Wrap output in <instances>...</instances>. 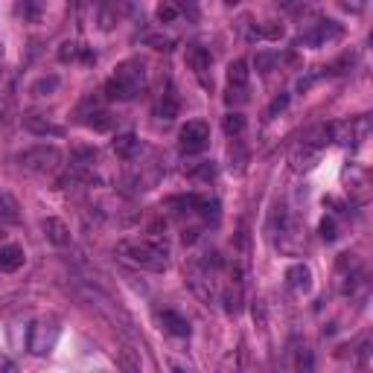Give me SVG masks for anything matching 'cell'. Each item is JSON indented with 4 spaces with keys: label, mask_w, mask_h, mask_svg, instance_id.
I'll return each instance as SVG.
<instances>
[{
    "label": "cell",
    "mask_w": 373,
    "mask_h": 373,
    "mask_svg": "<svg viewBox=\"0 0 373 373\" xmlns=\"http://www.w3.org/2000/svg\"><path fill=\"white\" fill-rule=\"evenodd\" d=\"M172 373H187L184 367H178V365H172Z\"/></svg>",
    "instance_id": "836d02e7"
},
{
    "label": "cell",
    "mask_w": 373,
    "mask_h": 373,
    "mask_svg": "<svg viewBox=\"0 0 373 373\" xmlns=\"http://www.w3.org/2000/svg\"><path fill=\"white\" fill-rule=\"evenodd\" d=\"M187 65L192 67V73H196L204 88H213V79L207 76V73H210V65H213L210 50L201 47V44H187Z\"/></svg>",
    "instance_id": "52a82bcc"
},
{
    "label": "cell",
    "mask_w": 373,
    "mask_h": 373,
    "mask_svg": "<svg viewBox=\"0 0 373 373\" xmlns=\"http://www.w3.org/2000/svg\"><path fill=\"white\" fill-rule=\"evenodd\" d=\"M335 38H341V26L335 21H321V24H315L312 33L301 35V44H309V47H324V44H330Z\"/></svg>",
    "instance_id": "ba28073f"
},
{
    "label": "cell",
    "mask_w": 373,
    "mask_h": 373,
    "mask_svg": "<svg viewBox=\"0 0 373 373\" xmlns=\"http://www.w3.org/2000/svg\"><path fill=\"white\" fill-rule=\"evenodd\" d=\"M178 108H181V102H178V94L175 91H167V94H160L158 99V106H155V117L163 123H169L178 117Z\"/></svg>",
    "instance_id": "9a60e30c"
},
{
    "label": "cell",
    "mask_w": 373,
    "mask_h": 373,
    "mask_svg": "<svg viewBox=\"0 0 373 373\" xmlns=\"http://www.w3.org/2000/svg\"><path fill=\"white\" fill-rule=\"evenodd\" d=\"M274 65V56H257V67L263 70V73H268V67Z\"/></svg>",
    "instance_id": "1f68e13d"
},
{
    "label": "cell",
    "mask_w": 373,
    "mask_h": 373,
    "mask_svg": "<svg viewBox=\"0 0 373 373\" xmlns=\"http://www.w3.org/2000/svg\"><path fill=\"white\" fill-rule=\"evenodd\" d=\"M158 18H160L163 24H169V21H175V18H178V6H172V3H163V6L158 9Z\"/></svg>",
    "instance_id": "f1b7e54d"
},
{
    "label": "cell",
    "mask_w": 373,
    "mask_h": 373,
    "mask_svg": "<svg viewBox=\"0 0 373 373\" xmlns=\"http://www.w3.org/2000/svg\"><path fill=\"white\" fill-rule=\"evenodd\" d=\"M120 367H123V373H140V356L131 347H123L120 350Z\"/></svg>",
    "instance_id": "d6986e66"
},
{
    "label": "cell",
    "mask_w": 373,
    "mask_h": 373,
    "mask_svg": "<svg viewBox=\"0 0 373 373\" xmlns=\"http://www.w3.org/2000/svg\"><path fill=\"white\" fill-rule=\"evenodd\" d=\"M321 236H324L326 242H333L335 236H338V233H335V222H333V219H324V222H321Z\"/></svg>",
    "instance_id": "f546056e"
},
{
    "label": "cell",
    "mask_w": 373,
    "mask_h": 373,
    "mask_svg": "<svg viewBox=\"0 0 373 373\" xmlns=\"http://www.w3.org/2000/svg\"><path fill=\"white\" fill-rule=\"evenodd\" d=\"M190 178H196V181H213L216 178V163L213 160H201L199 167L190 169Z\"/></svg>",
    "instance_id": "ffe728a7"
},
{
    "label": "cell",
    "mask_w": 373,
    "mask_h": 373,
    "mask_svg": "<svg viewBox=\"0 0 373 373\" xmlns=\"http://www.w3.org/2000/svg\"><path fill=\"white\" fill-rule=\"evenodd\" d=\"M44 236H47L53 245H70V228L56 216L44 219Z\"/></svg>",
    "instance_id": "5bb4252c"
},
{
    "label": "cell",
    "mask_w": 373,
    "mask_h": 373,
    "mask_svg": "<svg viewBox=\"0 0 373 373\" xmlns=\"http://www.w3.org/2000/svg\"><path fill=\"white\" fill-rule=\"evenodd\" d=\"M79 53H82V47L76 41H65L62 50H58V58H62V62H73V58H79Z\"/></svg>",
    "instance_id": "484cf974"
},
{
    "label": "cell",
    "mask_w": 373,
    "mask_h": 373,
    "mask_svg": "<svg viewBox=\"0 0 373 373\" xmlns=\"http://www.w3.org/2000/svg\"><path fill=\"white\" fill-rule=\"evenodd\" d=\"M222 304H225L228 315H240V309H242V295H240V289L228 286L225 292H222Z\"/></svg>",
    "instance_id": "ac0fdd59"
},
{
    "label": "cell",
    "mask_w": 373,
    "mask_h": 373,
    "mask_svg": "<svg viewBox=\"0 0 373 373\" xmlns=\"http://www.w3.org/2000/svg\"><path fill=\"white\" fill-rule=\"evenodd\" d=\"M111 146H114V155H120L123 160H131L134 155L140 152V138L138 134H131V131H126V134H117Z\"/></svg>",
    "instance_id": "4fadbf2b"
},
{
    "label": "cell",
    "mask_w": 373,
    "mask_h": 373,
    "mask_svg": "<svg viewBox=\"0 0 373 373\" xmlns=\"http://www.w3.org/2000/svg\"><path fill=\"white\" fill-rule=\"evenodd\" d=\"M56 88H58V76H44V79H38L33 85V94L35 97H44V94H53Z\"/></svg>",
    "instance_id": "cb8c5ba5"
},
{
    "label": "cell",
    "mask_w": 373,
    "mask_h": 373,
    "mask_svg": "<svg viewBox=\"0 0 373 373\" xmlns=\"http://www.w3.org/2000/svg\"><path fill=\"white\" fill-rule=\"evenodd\" d=\"M117 254L131 263V265H138V268H146V272H167V245H160L155 240H123V242H117Z\"/></svg>",
    "instance_id": "6da1fadb"
},
{
    "label": "cell",
    "mask_w": 373,
    "mask_h": 373,
    "mask_svg": "<svg viewBox=\"0 0 373 373\" xmlns=\"http://www.w3.org/2000/svg\"><path fill=\"white\" fill-rule=\"evenodd\" d=\"M0 222H6V225H18L21 222V207L6 190H0Z\"/></svg>",
    "instance_id": "2e32d148"
},
{
    "label": "cell",
    "mask_w": 373,
    "mask_h": 373,
    "mask_svg": "<svg viewBox=\"0 0 373 373\" xmlns=\"http://www.w3.org/2000/svg\"><path fill=\"white\" fill-rule=\"evenodd\" d=\"M143 85H146V65L138 62V58H129V62L123 65H117L114 70V76L108 79L106 85V97L108 99H134L140 91H143Z\"/></svg>",
    "instance_id": "7a4b0ae2"
},
{
    "label": "cell",
    "mask_w": 373,
    "mask_h": 373,
    "mask_svg": "<svg viewBox=\"0 0 373 373\" xmlns=\"http://www.w3.org/2000/svg\"><path fill=\"white\" fill-rule=\"evenodd\" d=\"M286 106H289V94H280V97L272 102V108H268V117H277Z\"/></svg>",
    "instance_id": "4dcf8cb0"
},
{
    "label": "cell",
    "mask_w": 373,
    "mask_h": 373,
    "mask_svg": "<svg viewBox=\"0 0 373 373\" xmlns=\"http://www.w3.org/2000/svg\"><path fill=\"white\" fill-rule=\"evenodd\" d=\"M160 324H163V330L178 335V338H190V333H192L190 330V321L184 315H178V312H172V309L160 312Z\"/></svg>",
    "instance_id": "7c38bea8"
},
{
    "label": "cell",
    "mask_w": 373,
    "mask_h": 373,
    "mask_svg": "<svg viewBox=\"0 0 373 373\" xmlns=\"http://www.w3.org/2000/svg\"><path fill=\"white\" fill-rule=\"evenodd\" d=\"M58 324L56 321H47V318H41L35 321L33 326H29V335H26V347L33 356H47L53 347H56V341H58Z\"/></svg>",
    "instance_id": "277c9868"
},
{
    "label": "cell",
    "mask_w": 373,
    "mask_h": 373,
    "mask_svg": "<svg viewBox=\"0 0 373 373\" xmlns=\"http://www.w3.org/2000/svg\"><path fill=\"white\" fill-rule=\"evenodd\" d=\"M97 160V149L94 146H76L73 149V163L76 167H88V163Z\"/></svg>",
    "instance_id": "603a6c76"
},
{
    "label": "cell",
    "mask_w": 373,
    "mask_h": 373,
    "mask_svg": "<svg viewBox=\"0 0 373 373\" xmlns=\"http://www.w3.org/2000/svg\"><path fill=\"white\" fill-rule=\"evenodd\" d=\"M24 129L26 131H33V134H38V138H62L65 134V129L58 126V123H50L47 117H41V114H26L24 117Z\"/></svg>",
    "instance_id": "9c48e42d"
},
{
    "label": "cell",
    "mask_w": 373,
    "mask_h": 373,
    "mask_svg": "<svg viewBox=\"0 0 373 373\" xmlns=\"http://www.w3.org/2000/svg\"><path fill=\"white\" fill-rule=\"evenodd\" d=\"M245 131V117L242 114H228L225 117V134H228V138H240V134Z\"/></svg>",
    "instance_id": "44dd1931"
},
{
    "label": "cell",
    "mask_w": 373,
    "mask_h": 373,
    "mask_svg": "<svg viewBox=\"0 0 373 373\" xmlns=\"http://www.w3.org/2000/svg\"><path fill=\"white\" fill-rule=\"evenodd\" d=\"M248 82H251L248 62L245 58H236L228 67V94H225L228 106H242V102H248Z\"/></svg>",
    "instance_id": "8992f818"
},
{
    "label": "cell",
    "mask_w": 373,
    "mask_h": 373,
    "mask_svg": "<svg viewBox=\"0 0 373 373\" xmlns=\"http://www.w3.org/2000/svg\"><path fill=\"white\" fill-rule=\"evenodd\" d=\"M24 248L18 245H0V272L3 274H15L24 265Z\"/></svg>",
    "instance_id": "8fae6325"
},
{
    "label": "cell",
    "mask_w": 373,
    "mask_h": 373,
    "mask_svg": "<svg viewBox=\"0 0 373 373\" xmlns=\"http://www.w3.org/2000/svg\"><path fill=\"white\" fill-rule=\"evenodd\" d=\"M207 143H210V126L204 120H190L178 131V149H181V155H199L207 149Z\"/></svg>",
    "instance_id": "5b68a950"
},
{
    "label": "cell",
    "mask_w": 373,
    "mask_h": 373,
    "mask_svg": "<svg viewBox=\"0 0 373 373\" xmlns=\"http://www.w3.org/2000/svg\"><path fill=\"white\" fill-rule=\"evenodd\" d=\"M111 123H114V120H111L108 111H97V114H91V120H88V126L97 129V131H108Z\"/></svg>",
    "instance_id": "d4e9b609"
},
{
    "label": "cell",
    "mask_w": 373,
    "mask_h": 373,
    "mask_svg": "<svg viewBox=\"0 0 373 373\" xmlns=\"http://www.w3.org/2000/svg\"><path fill=\"white\" fill-rule=\"evenodd\" d=\"M0 373H15V365H12V359H6V356H0Z\"/></svg>",
    "instance_id": "d6a6232c"
},
{
    "label": "cell",
    "mask_w": 373,
    "mask_h": 373,
    "mask_svg": "<svg viewBox=\"0 0 373 373\" xmlns=\"http://www.w3.org/2000/svg\"><path fill=\"white\" fill-rule=\"evenodd\" d=\"M286 283H289V289L295 292H309L312 289V272H309V265L304 263H295L286 268Z\"/></svg>",
    "instance_id": "30bf717a"
},
{
    "label": "cell",
    "mask_w": 373,
    "mask_h": 373,
    "mask_svg": "<svg viewBox=\"0 0 373 373\" xmlns=\"http://www.w3.org/2000/svg\"><path fill=\"white\" fill-rule=\"evenodd\" d=\"M143 41L155 50H172V44H175L169 35H143Z\"/></svg>",
    "instance_id": "83f0119b"
},
{
    "label": "cell",
    "mask_w": 373,
    "mask_h": 373,
    "mask_svg": "<svg viewBox=\"0 0 373 373\" xmlns=\"http://www.w3.org/2000/svg\"><path fill=\"white\" fill-rule=\"evenodd\" d=\"M18 163H21V169L33 172V175H56L58 169H62L65 155H62L58 146L41 143V146H33V149H26V152H21Z\"/></svg>",
    "instance_id": "3957f363"
},
{
    "label": "cell",
    "mask_w": 373,
    "mask_h": 373,
    "mask_svg": "<svg viewBox=\"0 0 373 373\" xmlns=\"http://www.w3.org/2000/svg\"><path fill=\"white\" fill-rule=\"evenodd\" d=\"M242 370V353L240 350H231L225 359L219 365V373H240Z\"/></svg>",
    "instance_id": "7402d4cb"
},
{
    "label": "cell",
    "mask_w": 373,
    "mask_h": 373,
    "mask_svg": "<svg viewBox=\"0 0 373 373\" xmlns=\"http://www.w3.org/2000/svg\"><path fill=\"white\" fill-rule=\"evenodd\" d=\"M295 373H315V353L309 347H297L295 353Z\"/></svg>",
    "instance_id": "e0dca14e"
},
{
    "label": "cell",
    "mask_w": 373,
    "mask_h": 373,
    "mask_svg": "<svg viewBox=\"0 0 373 373\" xmlns=\"http://www.w3.org/2000/svg\"><path fill=\"white\" fill-rule=\"evenodd\" d=\"M254 35H257V38H280V35H283V26H280V24H272V26H268V24L254 26Z\"/></svg>",
    "instance_id": "4316f807"
}]
</instances>
